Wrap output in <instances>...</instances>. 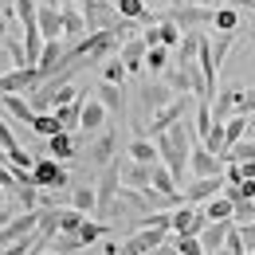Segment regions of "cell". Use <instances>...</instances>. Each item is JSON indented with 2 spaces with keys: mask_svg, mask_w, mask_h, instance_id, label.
I'll return each instance as SVG.
<instances>
[{
  "mask_svg": "<svg viewBox=\"0 0 255 255\" xmlns=\"http://www.w3.org/2000/svg\"><path fill=\"white\" fill-rule=\"evenodd\" d=\"M192 126L185 122V118H177L173 126H165L153 137L157 141V157H161V165L173 173V181L177 185H185V177H189V149H192Z\"/></svg>",
  "mask_w": 255,
  "mask_h": 255,
  "instance_id": "cell-1",
  "label": "cell"
},
{
  "mask_svg": "<svg viewBox=\"0 0 255 255\" xmlns=\"http://www.w3.org/2000/svg\"><path fill=\"white\" fill-rule=\"evenodd\" d=\"M32 181L39 189H55V192L71 189V173L63 169V161H55V157H35L32 161Z\"/></svg>",
  "mask_w": 255,
  "mask_h": 255,
  "instance_id": "cell-2",
  "label": "cell"
},
{
  "mask_svg": "<svg viewBox=\"0 0 255 255\" xmlns=\"http://www.w3.org/2000/svg\"><path fill=\"white\" fill-rule=\"evenodd\" d=\"M204 224H208L204 208L181 200V204L169 212V236H200V228H204Z\"/></svg>",
  "mask_w": 255,
  "mask_h": 255,
  "instance_id": "cell-3",
  "label": "cell"
},
{
  "mask_svg": "<svg viewBox=\"0 0 255 255\" xmlns=\"http://www.w3.org/2000/svg\"><path fill=\"white\" fill-rule=\"evenodd\" d=\"M83 4V20H87V32H98V28H114L122 16L114 12V0H79Z\"/></svg>",
  "mask_w": 255,
  "mask_h": 255,
  "instance_id": "cell-4",
  "label": "cell"
},
{
  "mask_svg": "<svg viewBox=\"0 0 255 255\" xmlns=\"http://www.w3.org/2000/svg\"><path fill=\"white\" fill-rule=\"evenodd\" d=\"M165 240H169L165 228H149V224H145V228H137L114 255H141V252H149V248H157V244H165Z\"/></svg>",
  "mask_w": 255,
  "mask_h": 255,
  "instance_id": "cell-5",
  "label": "cell"
},
{
  "mask_svg": "<svg viewBox=\"0 0 255 255\" xmlns=\"http://www.w3.org/2000/svg\"><path fill=\"white\" fill-rule=\"evenodd\" d=\"M35 83H39V71H35V63L12 67L8 75H0V95H28Z\"/></svg>",
  "mask_w": 255,
  "mask_h": 255,
  "instance_id": "cell-6",
  "label": "cell"
},
{
  "mask_svg": "<svg viewBox=\"0 0 255 255\" xmlns=\"http://www.w3.org/2000/svg\"><path fill=\"white\" fill-rule=\"evenodd\" d=\"M35 224H39V208H28V212L12 216L8 224H0V248H4V244H12V240H24V236H32Z\"/></svg>",
  "mask_w": 255,
  "mask_h": 255,
  "instance_id": "cell-7",
  "label": "cell"
},
{
  "mask_svg": "<svg viewBox=\"0 0 255 255\" xmlns=\"http://www.w3.org/2000/svg\"><path fill=\"white\" fill-rule=\"evenodd\" d=\"M220 189H224V173H212V177H196L192 185H185V189H181V200H185V204H204L208 196H216Z\"/></svg>",
  "mask_w": 255,
  "mask_h": 255,
  "instance_id": "cell-8",
  "label": "cell"
},
{
  "mask_svg": "<svg viewBox=\"0 0 255 255\" xmlns=\"http://www.w3.org/2000/svg\"><path fill=\"white\" fill-rule=\"evenodd\" d=\"M35 28L43 39H59L63 35V12H59V4H35Z\"/></svg>",
  "mask_w": 255,
  "mask_h": 255,
  "instance_id": "cell-9",
  "label": "cell"
},
{
  "mask_svg": "<svg viewBox=\"0 0 255 255\" xmlns=\"http://www.w3.org/2000/svg\"><path fill=\"white\" fill-rule=\"evenodd\" d=\"M189 173H192V177H212V173H224V161L216 157V153H208L200 141H192V149H189Z\"/></svg>",
  "mask_w": 255,
  "mask_h": 255,
  "instance_id": "cell-10",
  "label": "cell"
},
{
  "mask_svg": "<svg viewBox=\"0 0 255 255\" xmlns=\"http://www.w3.org/2000/svg\"><path fill=\"white\" fill-rule=\"evenodd\" d=\"M114 149H118V129L114 126H102L98 129V141L87 149V157H91V165H106V161H114Z\"/></svg>",
  "mask_w": 255,
  "mask_h": 255,
  "instance_id": "cell-11",
  "label": "cell"
},
{
  "mask_svg": "<svg viewBox=\"0 0 255 255\" xmlns=\"http://www.w3.org/2000/svg\"><path fill=\"white\" fill-rule=\"evenodd\" d=\"M118 59H122V67H126V75H137V71L145 67V39H141V35H129V39H122Z\"/></svg>",
  "mask_w": 255,
  "mask_h": 255,
  "instance_id": "cell-12",
  "label": "cell"
},
{
  "mask_svg": "<svg viewBox=\"0 0 255 255\" xmlns=\"http://www.w3.org/2000/svg\"><path fill=\"white\" fill-rule=\"evenodd\" d=\"M169 98H173V91H169L165 83H141V91H137V110H141V114H153V110H161Z\"/></svg>",
  "mask_w": 255,
  "mask_h": 255,
  "instance_id": "cell-13",
  "label": "cell"
},
{
  "mask_svg": "<svg viewBox=\"0 0 255 255\" xmlns=\"http://www.w3.org/2000/svg\"><path fill=\"white\" fill-rule=\"evenodd\" d=\"M67 59V47L59 39H43V47H39V55H35V71H39V79H47L55 67Z\"/></svg>",
  "mask_w": 255,
  "mask_h": 255,
  "instance_id": "cell-14",
  "label": "cell"
},
{
  "mask_svg": "<svg viewBox=\"0 0 255 255\" xmlns=\"http://www.w3.org/2000/svg\"><path fill=\"white\" fill-rule=\"evenodd\" d=\"M43 141H47V157H55V161H71L79 153V141L71 137V129H59V133H51Z\"/></svg>",
  "mask_w": 255,
  "mask_h": 255,
  "instance_id": "cell-15",
  "label": "cell"
},
{
  "mask_svg": "<svg viewBox=\"0 0 255 255\" xmlns=\"http://www.w3.org/2000/svg\"><path fill=\"white\" fill-rule=\"evenodd\" d=\"M102 126H106V106H102L98 98H83V114H79V129H87V133H98Z\"/></svg>",
  "mask_w": 255,
  "mask_h": 255,
  "instance_id": "cell-16",
  "label": "cell"
},
{
  "mask_svg": "<svg viewBox=\"0 0 255 255\" xmlns=\"http://www.w3.org/2000/svg\"><path fill=\"white\" fill-rule=\"evenodd\" d=\"M228 228H232V220H208L204 228H200V236H196V240H200V248H204V252H220Z\"/></svg>",
  "mask_w": 255,
  "mask_h": 255,
  "instance_id": "cell-17",
  "label": "cell"
},
{
  "mask_svg": "<svg viewBox=\"0 0 255 255\" xmlns=\"http://www.w3.org/2000/svg\"><path fill=\"white\" fill-rule=\"evenodd\" d=\"M83 98H87V91H79V95L71 98V102H59V106H51V114L59 118V126H63V129H79V114H83Z\"/></svg>",
  "mask_w": 255,
  "mask_h": 255,
  "instance_id": "cell-18",
  "label": "cell"
},
{
  "mask_svg": "<svg viewBox=\"0 0 255 255\" xmlns=\"http://www.w3.org/2000/svg\"><path fill=\"white\" fill-rule=\"evenodd\" d=\"M236 102H240V87H216V95H212V118L224 122L228 114H236Z\"/></svg>",
  "mask_w": 255,
  "mask_h": 255,
  "instance_id": "cell-19",
  "label": "cell"
},
{
  "mask_svg": "<svg viewBox=\"0 0 255 255\" xmlns=\"http://www.w3.org/2000/svg\"><path fill=\"white\" fill-rule=\"evenodd\" d=\"M149 189L161 192V196H181V185L173 181V173H169L161 161H153V169H149Z\"/></svg>",
  "mask_w": 255,
  "mask_h": 255,
  "instance_id": "cell-20",
  "label": "cell"
},
{
  "mask_svg": "<svg viewBox=\"0 0 255 255\" xmlns=\"http://www.w3.org/2000/svg\"><path fill=\"white\" fill-rule=\"evenodd\" d=\"M149 169L153 165H141V161H122V185H129V189H149Z\"/></svg>",
  "mask_w": 255,
  "mask_h": 255,
  "instance_id": "cell-21",
  "label": "cell"
},
{
  "mask_svg": "<svg viewBox=\"0 0 255 255\" xmlns=\"http://www.w3.org/2000/svg\"><path fill=\"white\" fill-rule=\"evenodd\" d=\"M0 102H4V110H8V118H16V122H32L35 110L28 106V95H0Z\"/></svg>",
  "mask_w": 255,
  "mask_h": 255,
  "instance_id": "cell-22",
  "label": "cell"
},
{
  "mask_svg": "<svg viewBox=\"0 0 255 255\" xmlns=\"http://www.w3.org/2000/svg\"><path fill=\"white\" fill-rule=\"evenodd\" d=\"M212 28H216V32H240V28H244L240 8H228V4L212 8Z\"/></svg>",
  "mask_w": 255,
  "mask_h": 255,
  "instance_id": "cell-23",
  "label": "cell"
},
{
  "mask_svg": "<svg viewBox=\"0 0 255 255\" xmlns=\"http://www.w3.org/2000/svg\"><path fill=\"white\" fill-rule=\"evenodd\" d=\"M129 157L141 161V165H153V161H161V157H157V141H153V137H145V133H137V137L129 141Z\"/></svg>",
  "mask_w": 255,
  "mask_h": 255,
  "instance_id": "cell-24",
  "label": "cell"
},
{
  "mask_svg": "<svg viewBox=\"0 0 255 255\" xmlns=\"http://www.w3.org/2000/svg\"><path fill=\"white\" fill-rule=\"evenodd\" d=\"M98 102L106 106V114H122V106H126L122 87H118V83H102V87H98Z\"/></svg>",
  "mask_w": 255,
  "mask_h": 255,
  "instance_id": "cell-25",
  "label": "cell"
},
{
  "mask_svg": "<svg viewBox=\"0 0 255 255\" xmlns=\"http://www.w3.org/2000/svg\"><path fill=\"white\" fill-rule=\"evenodd\" d=\"M59 12H63V35H71V39L87 35V20H83V12H79L75 4H67V8H59Z\"/></svg>",
  "mask_w": 255,
  "mask_h": 255,
  "instance_id": "cell-26",
  "label": "cell"
},
{
  "mask_svg": "<svg viewBox=\"0 0 255 255\" xmlns=\"http://www.w3.org/2000/svg\"><path fill=\"white\" fill-rule=\"evenodd\" d=\"M220 161L228 165V161H255V137H240L236 145H228L220 153Z\"/></svg>",
  "mask_w": 255,
  "mask_h": 255,
  "instance_id": "cell-27",
  "label": "cell"
},
{
  "mask_svg": "<svg viewBox=\"0 0 255 255\" xmlns=\"http://www.w3.org/2000/svg\"><path fill=\"white\" fill-rule=\"evenodd\" d=\"M106 232H110V224H102V220H83L75 236H79V244H83V248H91V244H98Z\"/></svg>",
  "mask_w": 255,
  "mask_h": 255,
  "instance_id": "cell-28",
  "label": "cell"
},
{
  "mask_svg": "<svg viewBox=\"0 0 255 255\" xmlns=\"http://www.w3.org/2000/svg\"><path fill=\"white\" fill-rule=\"evenodd\" d=\"M204 216H208V220H232V200H228L224 192L208 196V200H204Z\"/></svg>",
  "mask_w": 255,
  "mask_h": 255,
  "instance_id": "cell-29",
  "label": "cell"
},
{
  "mask_svg": "<svg viewBox=\"0 0 255 255\" xmlns=\"http://www.w3.org/2000/svg\"><path fill=\"white\" fill-rule=\"evenodd\" d=\"M28 126L35 129V133H39V137H51V133H59V118H55V114H51V110H43V114H35L32 122H28Z\"/></svg>",
  "mask_w": 255,
  "mask_h": 255,
  "instance_id": "cell-30",
  "label": "cell"
},
{
  "mask_svg": "<svg viewBox=\"0 0 255 255\" xmlns=\"http://www.w3.org/2000/svg\"><path fill=\"white\" fill-rule=\"evenodd\" d=\"M102 83H118V87L126 83V67H122L118 55H106L102 59Z\"/></svg>",
  "mask_w": 255,
  "mask_h": 255,
  "instance_id": "cell-31",
  "label": "cell"
},
{
  "mask_svg": "<svg viewBox=\"0 0 255 255\" xmlns=\"http://www.w3.org/2000/svg\"><path fill=\"white\" fill-rule=\"evenodd\" d=\"M169 55H173V51H169V47H165V43H153V47H145V67H149V71H165V67H169Z\"/></svg>",
  "mask_w": 255,
  "mask_h": 255,
  "instance_id": "cell-32",
  "label": "cell"
},
{
  "mask_svg": "<svg viewBox=\"0 0 255 255\" xmlns=\"http://www.w3.org/2000/svg\"><path fill=\"white\" fill-rule=\"evenodd\" d=\"M71 208H79L83 216H95V189H71Z\"/></svg>",
  "mask_w": 255,
  "mask_h": 255,
  "instance_id": "cell-33",
  "label": "cell"
},
{
  "mask_svg": "<svg viewBox=\"0 0 255 255\" xmlns=\"http://www.w3.org/2000/svg\"><path fill=\"white\" fill-rule=\"evenodd\" d=\"M173 252L177 255H208L204 248H200L196 236H173Z\"/></svg>",
  "mask_w": 255,
  "mask_h": 255,
  "instance_id": "cell-34",
  "label": "cell"
},
{
  "mask_svg": "<svg viewBox=\"0 0 255 255\" xmlns=\"http://www.w3.org/2000/svg\"><path fill=\"white\" fill-rule=\"evenodd\" d=\"M232 220H255V200H232Z\"/></svg>",
  "mask_w": 255,
  "mask_h": 255,
  "instance_id": "cell-35",
  "label": "cell"
},
{
  "mask_svg": "<svg viewBox=\"0 0 255 255\" xmlns=\"http://www.w3.org/2000/svg\"><path fill=\"white\" fill-rule=\"evenodd\" d=\"M32 161H35V153L20 149V145H16V149H8V165H12V169H32Z\"/></svg>",
  "mask_w": 255,
  "mask_h": 255,
  "instance_id": "cell-36",
  "label": "cell"
},
{
  "mask_svg": "<svg viewBox=\"0 0 255 255\" xmlns=\"http://www.w3.org/2000/svg\"><path fill=\"white\" fill-rule=\"evenodd\" d=\"M236 232H240V240H244V252H255V220H244Z\"/></svg>",
  "mask_w": 255,
  "mask_h": 255,
  "instance_id": "cell-37",
  "label": "cell"
},
{
  "mask_svg": "<svg viewBox=\"0 0 255 255\" xmlns=\"http://www.w3.org/2000/svg\"><path fill=\"white\" fill-rule=\"evenodd\" d=\"M0 145H4V153L20 145V141H16V133H12V126H8V118H4V114H0Z\"/></svg>",
  "mask_w": 255,
  "mask_h": 255,
  "instance_id": "cell-38",
  "label": "cell"
},
{
  "mask_svg": "<svg viewBox=\"0 0 255 255\" xmlns=\"http://www.w3.org/2000/svg\"><path fill=\"white\" fill-rule=\"evenodd\" d=\"M236 114H255V87H252V91H240V102H236Z\"/></svg>",
  "mask_w": 255,
  "mask_h": 255,
  "instance_id": "cell-39",
  "label": "cell"
},
{
  "mask_svg": "<svg viewBox=\"0 0 255 255\" xmlns=\"http://www.w3.org/2000/svg\"><path fill=\"white\" fill-rule=\"evenodd\" d=\"M79 95L71 83H63V87H55V95H51V106H59V102H71V98Z\"/></svg>",
  "mask_w": 255,
  "mask_h": 255,
  "instance_id": "cell-40",
  "label": "cell"
},
{
  "mask_svg": "<svg viewBox=\"0 0 255 255\" xmlns=\"http://www.w3.org/2000/svg\"><path fill=\"white\" fill-rule=\"evenodd\" d=\"M141 39H145V47H153V43H161V32H157V24H149V28L141 32Z\"/></svg>",
  "mask_w": 255,
  "mask_h": 255,
  "instance_id": "cell-41",
  "label": "cell"
},
{
  "mask_svg": "<svg viewBox=\"0 0 255 255\" xmlns=\"http://www.w3.org/2000/svg\"><path fill=\"white\" fill-rule=\"evenodd\" d=\"M228 8H240V12H255V0H220Z\"/></svg>",
  "mask_w": 255,
  "mask_h": 255,
  "instance_id": "cell-42",
  "label": "cell"
},
{
  "mask_svg": "<svg viewBox=\"0 0 255 255\" xmlns=\"http://www.w3.org/2000/svg\"><path fill=\"white\" fill-rule=\"evenodd\" d=\"M12 220V212H8V204H0V224H8Z\"/></svg>",
  "mask_w": 255,
  "mask_h": 255,
  "instance_id": "cell-43",
  "label": "cell"
},
{
  "mask_svg": "<svg viewBox=\"0 0 255 255\" xmlns=\"http://www.w3.org/2000/svg\"><path fill=\"white\" fill-rule=\"evenodd\" d=\"M4 35H8V20L0 16V43H4Z\"/></svg>",
  "mask_w": 255,
  "mask_h": 255,
  "instance_id": "cell-44",
  "label": "cell"
},
{
  "mask_svg": "<svg viewBox=\"0 0 255 255\" xmlns=\"http://www.w3.org/2000/svg\"><path fill=\"white\" fill-rule=\"evenodd\" d=\"M51 4H59V8H67V4H79V0H51Z\"/></svg>",
  "mask_w": 255,
  "mask_h": 255,
  "instance_id": "cell-45",
  "label": "cell"
},
{
  "mask_svg": "<svg viewBox=\"0 0 255 255\" xmlns=\"http://www.w3.org/2000/svg\"><path fill=\"white\" fill-rule=\"evenodd\" d=\"M0 161H4V165H8V153H4V145H0Z\"/></svg>",
  "mask_w": 255,
  "mask_h": 255,
  "instance_id": "cell-46",
  "label": "cell"
},
{
  "mask_svg": "<svg viewBox=\"0 0 255 255\" xmlns=\"http://www.w3.org/2000/svg\"><path fill=\"white\" fill-rule=\"evenodd\" d=\"M4 200H8V192H4V189H0V204H4Z\"/></svg>",
  "mask_w": 255,
  "mask_h": 255,
  "instance_id": "cell-47",
  "label": "cell"
},
{
  "mask_svg": "<svg viewBox=\"0 0 255 255\" xmlns=\"http://www.w3.org/2000/svg\"><path fill=\"white\" fill-rule=\"evenodd\" d=\"M39 255H59V252H43V248H39Z\"/></svg>",
  "mask_w": 255,
  "mask_h": 255,
  "instance_id": "cell-48",
  "label": "cell"
},
{
  "mask_svg": "<svg viewBox=\"0 0 255 255\" xmlns=\"http://www.w3.org/2000/svg\"><path fill=\"white\" fill-rule=\"evenodd\" d=\"M252 35H255V20H252Z\"/></svg>",
  "mask_w": 255,
  "mask_h": 255,
  "instance_id": "cell-49",
  "label": "cell"
},
{
  "mask_svg": "<svg viewBox=\"0 0 255 255\" xmlns=\"http://www.w3.org/2000/svg\"><path fill=\"white\" fill-rule=\"evenodd\" d=\"M0 4H4V0H0Z\"/></svg>",
  "mask_w": 255,
  "mask_h": 255,
  "instance_id": "cell-50",
  "label": "cell"
}]
</instances>
